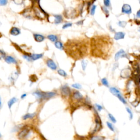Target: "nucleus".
<instances>
[{
  "instance_id": "obj_1",
  "label": "nucleus",
  "mask_w": 140,
  "mask_h": 140,
  "mask_svg": "<svg viewBox=\"0 0 140 140\" xmlns=\"http://www.w3.org/2000/svg\"><path fill=\"white\" fill-rule=\"evenodd\" d=\"M112 40L107 36H98L93 37L90 42V51L95 57L106 60L109 58L113 48Z\"/></svg>"
},
{
  "instance_id": "obj_2",
  "label": "nucleus",
  "mask_w": 140,
  "mask_h": 140,
  "mask_svg": "<svg viewBox=\"0 0 140 140\" xmlns=\"http://www.w3.org/2000/svg\"><path fill=\"white\" fill-rule=\"evenodd\" d=\"M89 41L85 39H70L64 46L67 55L74 60H79L85 57L89 51Z\"/></svg>"
},
{
  "instance_id": "obj_3",
  "label": "nucleus",
  "mask_w": 140,
  "mask_h": 140,
  "mask_svg": "<svg viewBox=\"0 0 140 140\" xmlns=\"http://www.w3.org/2000/svg\"><path fill=\"white\" fill-rule=\"evenodd\" d=\"M30 133V130H29L28 128H22L18 134V137L20 140H23L26 138Z\"/></svg>"
},
{
  "instance_id": "obj_4",
  "label": "nucleus",
  "mask_w": 140,
  "mask_h": 140,
  "mask_svg": "<svg viewBox=\"0 0 140 140\" xmlns=\"http://www.w3.org/2000/svg\"><path fill=\"white\" fill-rule=\"evenodd\" d=\"M61 93L64 96H68L71 94V90L67 85H64L61 88Z\"/></svg>"
},
{
  "instance_id": "obj_5",
  "label": "nucleus",
  "mask_w": 140,
  "mask_h": 140,
  "mask_svg": "<svg viewBox=\"0 0 140 140\" xmlns=\"http://www.w3.org/2000/svg\"><path fill=\"white\" fill-rule=\"evenodd\" d=\"M122 12L125 14H131V12H132V9H131V6L128 5V4H124L122 7Z\"/></svg>"
},
{
  "instance_id": "obj_6",
  "label": "nucleus",
  "mask_w": 140,
  "mask_h": 140,
  "mask_svg": "<svg viewBox=\"0 0 140 140\" xmlns=\"http://www.w3.org/2000/svg\"><path fill=\"white\" fill-rule=\"evenodd\" d=\"M47 65L48 67H49L51 69L53 70H55L57 68V66L55 64V62L53 61V60L51 59H49L47 60Z\"/></svg>"
},
{
  "instance_id": "obj_7",
  "label": "nucleus",
  "mask_w": 140,
  "mask_h": 140,
  "mask_svg": "<svg viewBox=\"0 0 140 140\" xmlns=\"http://www.w3.org/2000/svg\"><path fill=\"white\" fill-rule=\"evenodd\" d=\"M56 93L54 92H43V99H48L55 96Z\"/></svg>"
},
{
  "instance_id": "obj_8",
  "label": "nucleus",
  "mask_w": 140,
  "mask_h": 140,
  "mask_svg": "<svg viewBox=\"0 0 140 140\" xmlns=\"http://www.w3.org/2000/svg\"><path fill=\"white\" fill-rule=\"evenodd\" d=\"M5 61L8 64H17V61L12 56H6L5 58Z\"/></svg>"
},
{
  "instance_id": "obj_9",
  "label": "nucleus",
  "mask_w": 140,
  "mask_h": 140,
  "mask_svg": "<svg viewBox=\"0 0 140 140\" xmlns=\"http://www.w3.org/2000/svg\"><path fill=\"white\" fill-rule=\"evenodd\" d=\"M125 55H126V54H125L124 50L121 49L120 51L117 52L116 55H115V60H116V61H117V60L119 59L120 58L125 57V56H126Z\"/></svg>"
},
{
  "instance_id": "obj_10",
  "label": "nucleus",
  "mask_w": 140,
  "mask_h": 140,
  "mask_svg": "<svg viewBox=\"0 0 140 140\" xmlns=\"http://www.w3.org/2000/svg\"><path fill=\"white\" fill-rule=\"evenodd\" d=\"M20 29L18 28H16V27H13L10 30V34L15 36L20 34Z\"/></svg>"
},
{
  "instance_id": "obj_11",
  "label": "nucleus",
  "mask_w": 140,
  "mask_h": 140,
  "mask_svg": "<svg viewBox=\"0 0 140 140\" xmlns=\"http://www.w3.org/2000/svg\"><path fill=\"white\" fill-rule=\"evenodd\" d=\"M18 101V99L15 97H13L10 99L9 101H8V103H7V105H8V108H9V110L11 109V108L12 106H13V104L14 103H15L16 102H17Z\"/></svg>"
},
{
  "instance_id": "obj_12",
  "label": "nucleus",
  "mask_w": 140,
  "mask_h": 140,
  "mask_svg": "<svg viewBox=\"0 0 140 140\" xmlns=\"http://www.w3.org/2000/svg\"><path fill=\"white\" fill-rule=\"evenodd\" d=\"M33 36H34L35 41L37 42H43L45 39L44 36H43V35L40 34H37V33H35V34L33 35Z\"/></svg>"
},
{
  "instance_id": "obj_13",
  "label": "nucleus",
  "mask_w": 140,
  "mask_h": 140,
  "mask_svg": "<svg viewBox=\"0 0 140 140\" xmlns=\"http://www.w3.org/2000/svg\"><path fill=\"white\" fill-rule=\"evenodd\" d=\"M125 37V33L123 32H118L116 33L114 35V39L116 40H119V39H123Z\"/></svg>"
},
{
  "instance_id": "obj_14",
  "label": "nucleus",
  "mask_w": 140,
  "mask_h": 140,
  "mask_svg": "<svg viewBox=\"0 0 140 140\" xmlns=\"http://www.w3.org/2000/svg\"><path fill=\"white\" fill-rule=\"evenodd\" d=\"M31 59L32 60H37L42 58L43 54H33L30 56Z\"/></svg>"
},
{
  "instance_id": "obj_15",
  "label": "nucleus",
  "mask_w": 140,
  "mask_h": 140,
  "mask_svg": "<svg viewBox=\"0 0 140 140\" xmlns=\"http://www.w3.org/2000/svg\"><path fill=\"white\" fill-rule=\"evenodd\" d=\"M73 97L77 100H81L83 99V95L79 91H75L73 95Z\"/></svg>"
},
{
  "instance_id": "obj_16",
  "label": "nucleus",
  "mask_w": 140,
  "mask_h": 140,
  "mask_svg": "<svg viewBox=\"0 0 140 140\" xmlns=\"http://www.w3.org/2000/svg\"><path fill=\"white\" fill-rule=\"evenodd\" d=\"M54 23L55 24H59L62 22V16L60 15H54Z\"/></svg>"
},
{
  "instance_id": "obj_17",
  "label": "nucleus",
  "mask_w": 140,
  "mask_h": 140,
  "mask_svg": "<svg viewBox=\"0 0 140 140\" xmlns=\"http://www.w3.org/2000/svg\"><path fill=\"white\" fill-rule=\"evenodd\" d=\"M36 116V113H27L24 115L22 117V119L25 120L28 119H32L34 117Z\"/></svg>"
},
{
  "instance_id": "obj_18",
  "label": "nucleus",
  "mask_w": 140,
  "mask_h": 140,
  "mask_svg": "<svg viewBox=\"0 0 140 140\" xmlns=\"http://www.w3.org/2000/svg\"><path fill=\"white\" fill-rule=\"evenodd\" d=\"M110 90L111 91V93L113 95H114V96H116L118 94L120 93V91L118 89H117L116 88H114V87H112L110 89Z\"/></svg>"
},
{
  "instance_id": "obj_19",
  "label": "nucleus",
  "mask_w": 140,
  "mask_h": 140,
  "mask_svg": "<svg viewBox=\"0 0 140 140\" xmlns=\"http://www.w3.org/2000/svg\"><path fill=\"white\" fill-rule=\"evenodd\" d=\"M55 46L56 48L60 49V50H62L64 49V45L62 44V43L60 41H56L55 43Z\"/></svg>"
},
{
  "instance_id": "obj_20",
  "label": "nucleus",
  "mask_w": 140,
  "mask_h": 140,
  "mask_svg": "<svg viewBox=\"0 0 140 140\" xmlns=\"http://www.w3.org/2000/svg\"><path fill=\"white\" fill-rule=\"evenodd\" d=\"M47 37L50 41L53 42H55L58 40V37L54 35H49Z\"/></svg>"
},
{
  "instance_id": "obj_21",
  "label": "nucleus",
  "mask_w": 140,
  "mask_h": 140,
  "mask_svg": "<svg viewBox=\"0 0 140 140\" xmlns=\"http://www.w3.org/2000/svg\"><path fill=\"white\" fill-rule=\"evenodd\" d=\"M116 96L119 99V100L120 101L122 102L123 103L126 104V101L125 100V99H124V98L122 96V94H121V93L118 94Z\"/></svg>"
},
{
  "instance_id": "obj_22",
  "label": "nucleus",
  "mask_w": 140,
  "mask_h": 140,
  "mask_svg": "<svg viewBox=\"0 0 140 140\" xmlns=\"http://www.w3.org/2000/svg\"><path fill=\"white\" fill-rule=\"evenodd\" d=\"M58 74L60 75V76H61L64 77H66L67 76L66 72L63 70H61V69H60V70H59L58 71Z\"/></svg>"
},
{
  "instance_id": "obj_23",
  "label": "nucleus",
  "mask_w": 140,
  "mask_h": 140,
  "mask_svg": "<svg viewBox=\"0 0 140 140\" xmlns=\"http://www.w3.org/2000/svg\"><path fill=\"white\" fill-rule=\"evenodd\" d=\"M104 139L105 138L103 136H95L91 138V140H104Z\"/></svg>"
},
{
  "instance_id": "obj_24",
  "label": "nucleus",
  "mask_w": 140,
  "mask_h": 140,
  "mask_svg": "<svg viewBox=\"0 0 140 140\" xmlns=\"http://www.w3.org/2000/svg\"><path fill=\"white\" fill-rule=\"evenodd\" d=\"M101 83H102V84H103V85H104V86L107 87L109 86V84H108V81L107 80V79L105 78H102L101 79Z\"/></svg>"
},
{
  "instance_id": "obj_25",
  "label": "nucleus",
  "mask_w": 140,
  "mask_h": 140,
  "mask_svg": "<svg viewBox=\"0 0 140 140\" xmlns=\"http://www.w3.org/2000/svg\"><path fill=\"white\" fill-rule=\"evenodd\" d=\"M6 56V54L2 50H0V60L5 59Z\"/></svg>"
},
{
  "instance_id": "obj_26",
  "label": "nucleus",
  "mask_w": 140,
  "mask_h": 140,
  "mask_svg": "<svg viewBox=\"0 0 140 140\" xmlns=\"http://www.w3.org/2000/svg\"><path fill=\"white\" fill-rule=\"evenodd\" d=\"M96 8V6L93 5V6H91V9H90V14H91V15H94Z\"/></svg>"
},
{
  "instance_id": "obj_27",
  "label": "nucleus",
  "mask_w": 140,
  "mask_h": 140,
  "mask_svg": "<svg viewBox=\"0 0 140 140\" xmlns=\"http://www.w3.org/2000/svg\"><path fill=\"white\" fill-rule=\"evenodd\" d=\"M108 117H109L110 119L111 120L113 123H116L117 122V120L116 119V118H114V117L113 116V115H112L111 114H110V113H108Z\"/></svg>"
},
{
  "instance_id": "obj_28",
  "label": "nucleus",
  "mask_w": 140,
  "mask_h": 140,
  "mask_svg": "<svg viewBox=\"0 0 140 140\" xmlns=\"http://www.w3.org/2000/svg\"><path fill=\"white\" fill-rule=\"evenodd\" d=\"M126 111L128 112V113L129 114V117H130V119H132L133 117V112H131V110L129 107H126Z\"/></svg>"
},
{
  "instance_id": "obj_29",
  "label": "nucleus",
  "mask_w": 140,
  "mask_h": 140,
  "mask_svg": "<svg viewBox=\"0 0 140 140\" xmlns=\"http://www.w3.org/2000/svg\"><path fill=\"white\" fill-rule=\"evenodd\" d=\"M72 87L77 89H81V84H78V83H75V84H72Z\"/></svg>"
},
{
  "instance_id": "obj_30",
  "label": "nucleus",
  "mask_w": 140,
  "mask_h": 140,
  "mask_svg": "<svg viewBox=\"0 0 140 140\" xmlns=\"http://www.w3.org/2000/svg\"><path fill=\"white\" fill-rule=\"evenodd\" d=\"M107 126L108 127V128H109L112 131H114V126H113V125L111 124V123L107 122Z\"/></svg>"
},
{
  "instance_id": "obj_31",
  "label": "nucleus",
  "mask_w": 140,
  "mask_h": 140,
  "mask_svg": "<svg viewBox=\"0 0 140 140\" xmlns=\"http://www.w3.org/2000/svg\"><path fill=\"white\" fill-rule=\"evenodd\" d=\"M81 66H82V68L83 70H85V68L87 66V62L85 60H82L81 61Z\"/></svg>"
},
{
  "instance_id": "obj_32",
  "label": "nucleus",
  "mask_w": 140,
  "mask_h": 140,
  "mask_svg": "<svg viewBox=\"0 0 140 140\" xmlns=\"http://www.w3.org/2000/svg\"><path fill=\"white\" fill-rule=\"evenodd\" d=\"M8 3V0H0V6H4Z\"/></svg>"
},
{
  "instance_id": "obj_33",
  "label": "nucleus",
  "mask_w": 140,
  "mask_h": 140,
  "mask_svg": "<svg viewBox=\"0 0 140 140\" xmlns=\"http://www.w3.org/2000/svg\"><path fill=\"white\" fill-rule=\"evenodd\" d=\"M72 23H66V24H65L63 25V26H62V29H65L69 28V27L72 26Z\"/></svg>"
},
{
  "instance_id": "obj_34",
  "label": "nucleus",
  "mask_w": 140,
  "mask_h": 140,
  "mask_svg": "<svg viewBox=\"0 0 140 140\" xmlns=\"http://www.w3.org/2000/svg\"><path fill=\"white\" fill-rule=\"evenodd\" d=\"M104 5L106 7H108L110 6V0H103Z\"/></svg>"
},
{
  "instance_id": "obj_35",
  "label": "nucleus",
  "mask_w": 140,
  "mask_h": 140,
  "mask_svg": "<svg viewBox=\"0 0 140 140\" xmlns=\"http://www.w3.org/2000/svg\"><path fill=\"white\" fill-rule=\"evenodd\" d=\"M96 107L97 110L99 111H101L103 109V107H102V106L100 105V104H96Z\"/></svg>"
},
{
  "instance_id": "obj_36",
  "label": "nucleus",
  "mask_w": 140,
  "mask_h": 140,
  "mask_svg": "<svg viewBox=\"0 0 140 140\" xmlns=\"http://www.w3.org/2000/svg\"><path fill=\"white\" fill-rule=\"evenodd\" d=\"M126 22H119V25L121 27H125V26L126 25Z\"/></svg>"
},
{
  "instance_id": "obj_37",
  "label": "nucleus",
  "mask_w": 140,
  "mask_h": 140,
  "mask_svg": "<svg viewBox=\"0 0 140 140\" xmlns=\"http://www.w3.org/2000/svg\"><path fill=\"white\" fill-rule=\"evenodd\" d=\"M23 58H24L25 59H26V60H28V61H31V60L30 56H29V55H24V56H23Z\"/></svg>"
},
{
  "instance_id": "obj_38",
  "label": "nucleus",
  "mask_w": 140,
  "mask_h": 140,
  "mask_svg": "<svg viewBox=\"0 0 140 140\" xmlns=\"http://www.w3.org/2000/svg\"><path fill=\"white\" fill-rule=\"evenodd\" d=\"M27 96V94H23L22 95V96H21V99H24V98H25L26 96Z\"/></svg>"
},
{
  "instance_id": "obj_39",
  "label": "nucleus",
  "mask_w": 140,
  "mask_h": 140,
  "mask_svg": "<svg viewBox=\"0 0 140 140\" xmlns=\"http://www.w3.org/2000/svg\"><path fill=\"white\" fill-rule=\"evenodd\" d=\"M2 107V102L1 97L0 96V109H1Z\"/></svg>"
},
{
  "instance_id": "obj_40",
  "label": "nucleus",
  "mask_w": 140,
  "mask_h": 140,
  "mask_svg": "<svg viewBox=\"0 0 140 140\" xmlns=\"http://www.w3.org/2000/svg\"><path fill=\"white\" fill-rule=\"evenodd\" d=\"M140 10H139V11L137 12V16L138 18H140Z\"/></svg>"
},
{
  "instance_id": "obj_41",
  "label": "nucleus",
  "mask_w": 140,
  "mask_h": 140,
  "mask_svg": "<svg viewBox=\"0 0 140 140\" xmlns=\"http://www.w3.org/2000/svg\"><path fill=\"white\" fill-rule=\"evenodd\" d=\"M1 137H2V135H1V133H0V139H1Z\"/></svg>"
},
{
  "instance_id": "obj_42",
  "label": "nucleus",
  "mask_w": 140,
  "mask_h": 140,
  "mask_svg": "<svg viewBox=\"0 0 140 140\" xmlns=\"http://www.w3.org/2000/svg\"><path fill=\"white\" fill-rule=\"evenodd\" d=\"M33 1H37V0H33Z\"/></svg>"
},
{
  "instance_id": "obj_43",
  "label": "nucleus",
  "mask_w": 140,
  "mask_h": 140,
  "mask_svg": "<svg viewBox=\"0 0 140 140\" xmlns=\"http://www.w3.org/2000/svg\"><path fill=\"white\" fill-rule=\"evenodd\" d=\"M1 25V22H0V25Z\"/></svg>"
},
{
  "instance_id": "obj_44",
  "label": "nucleus",
  "mask_w": 140,
  "mask_h": 140,
  "mask_svg": "<svg viewBox=\"0 0 140 140\" xmlns=\"http://www.w3.org/2000/svg\"></svg>"
},
{
  "instance_id": "obj_45",
  "label": "nucleus",
  "mask_w": 140,
  "mask_h": 140,
  "mask_svg": "<svg viewBox=\"0 0 140 140\" xmlns=\"http://www.w3.org/2000/svg\"></svg>"
}]
</instances>
